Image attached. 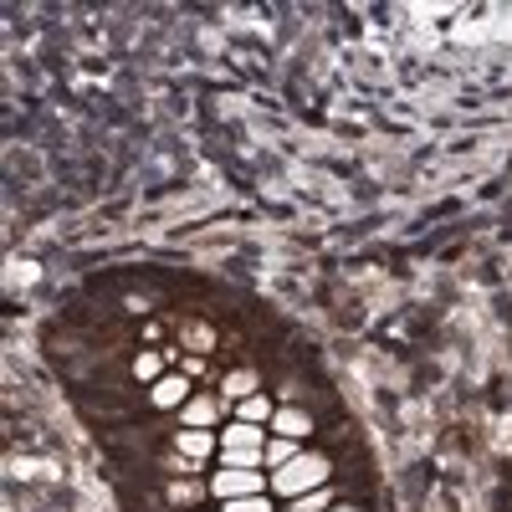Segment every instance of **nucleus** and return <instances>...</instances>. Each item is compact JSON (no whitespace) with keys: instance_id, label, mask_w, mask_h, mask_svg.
<instances>
[{"instance_id":"obj_1","label":"nucleus","mask_w":512,"mask_h":512,"mask_svg":"<svg viewBox=\"0 0 512 512\" xmlns=\"http://www.w3.org/2000/svg\"><path fill=\"white\" fill-rule=\"evenodd\" d=\"M328 482V461L323 456H303L297 451L282 472H272V487L282 492V497H308V492H318Z\"/></svg>"},{"instance_id":"obj_2","label":"nucleus","mask_w":512,"mask_h":512,"mask_svg":"<svg viewBox=\"0 0 512 512\" xmlns=\"http://www.w3.org/2000/svg\"><path fill=\"white\" fill-rule=\"evenodd\" d=\"M262 472H236V466H226V472L210 482V492L216 497H226V502H236V497H262Z\"/></svg>"},{"instance_id":"obj_3","label":"nucleus","mask_w":512,"mask_h":512,"mask_svg":"<svg viewBox=\"0 0 512 512\" xmlns=\"http://www.w3.org/2000/svg\"><path fill=\"white\" fill-rule=\"evenodd\" d=\"M154 405H159V410H175V405L185 410V405H190V400H185V379H180V374H164V379L154 384Z\"/></svg>"},{"instance_id":"obj_4","label":"nucleus","mask_w":512,"mask_h":512,"mask_svg":"<svg viewBox=\"0 0 512 512\" xmlns=\"http://www.w3.org/2000/svg\"><path fill=\"white\" fill-rule=\"evenodd\" d=\"M272 425H277V436H282V441H297V436H308V431H313V420H308L303 410H277Z\"/></svg>"},{"instance_id":"obj_5","label":"nucleus","mask_w":512,"mask_h":512,"mask_svg":"<svg viewBox=\"0 0 512 512\" xmlns=\"http://www.w3.org/2000/svg\"><path fill=\"white\" fill-rule=\"evenodd\" d=\"M216 400H190L185 405V431H210V425H216Z\"/></svg>"},{"instance_id":"obj_6","label":"nucleus","mask_w":512,"mask_h":512,"mask_svg":"<svg viewBox=\"0 0 512 512\" xmlns=\"http://www.w3.org/2000/svg\"><path fill=\"white\" fill-rule=\"evenodd\" d=\"M262 461H267V446H226V466H236V472H256Z\"/></svg>"},{"instance_id":"obj_7","label":"nucleus","mask_w":512,"mask_h":512,"mask_svg":"<svg viewBox=\"0 0 512 512\" xmlns=\"http://www.w3.org/2000/svg\"><path fill=\"white\" fill-rule=\"evenodd\" d=\"M210 446H216V441H210V431H180V456H190L195 466L210 456Z\"/></svg>"},{"instance_id":"obj_8","label":"nucleus","mask_w":512,"mask_h":512,"mask_svg":"<svg viewBox=\"0 0 512 512\" xmlns=\"http://www.w3.org/2000/svg\"><path fill=\"white\" fill-rule=\"evenodd\" d=\"M226 395H231V400H251V395H256V374H251V369H231Z\"/></svg>"},{"instance_id":"obj_9","label":"nucleus","mask_w":512,"mask_h":512,"mask_svg":"<svg viewBox=\"0 0 512 512\" xmlns=\"http://www.w3.org/2000/svg\"><path fill=\"white\" fill-rule=\"evenodd\" d=\"M277 410L262 400V395H251V400H241V410H236V420H246V425H262V420H272Z\"/></svg>"},{"instance_id":"obj_10","label":"nucleus","mask_w":512,"mask_h":512,"mask_svg":"<svg viewBox=\"0 0 512 512\" xmlns=\"http://www.w3.org/2000/svg\"><path fill=\"white\" fill-rule=\"evenodd\" d=\"M221 446H262V431H256V425H246V420H236Z\"/></svg>"},{"instance_id":"obj_11","label":"nucleus","mask_w":512,"mask_h":512,"mask_svg":"<svg viewBox=\"0 0 512 512\" xmlns=\"http://www.w3.org/2000/svg\"><path fill=\"white\" fill-rule=\"evenodd\" d=\"M292 507H297V512H328V507H333V492L318 487V492H308V497H292Z\"/></svg>"},{"instance_id":"obj_12","label":"nucleus","mask_w":512,"mask_h":512,"mask_svg":"<svg viewBox=\"0 0 512 512\" xmlns=\"http://www.w3.org/2000/svg\"><path fill=\"white\" fill-rule=\"evenodd\" d=\"M297 456V446L292 441H267V466H272V472H282V466Z\"/></svg>"},{"instance_id":"obj_13","label":"nucleus","mask_w":512,"mask_h":512,"mask_svg":"<svg viewBox=\"0 0 512 512\" xmlns=\"http://www.w3.org/2000/svg\"><path fill=\"white\" fill-rule=\"evenodd\" d=\"M226 512H267V497H236L226 502Z\"/></svg>"},{"instance_id":"obj_14","label":"nucleus","mask_w":512,"mask_h":512,"mask_svg":"<svg viewBox=\"0 0 512 512\" xmlns=\"http://www.w3.org/2000/svg\"><path fill=\"white\" fill-rule=\"evenodd\" d=\"M134 374H139V379H154V384H159V359H154V354H139Z\"/></svg>"},{"instance_id":"obj_15","label":"nucleus","mask_w":512,"mask_h":512,"mask_svg":"<svg viewBox=\"0 0 512 512\" xmlns=\"http://www.w3.org/2000/svg\"><path fill=\"white\" fill-rule=\"evenodd\" d=\"M195 497H200V487H190V482H175V487H169V502H180V507L195 502Z\"/></svg>"},{"instance_id":"obj_16","label":"nucleus","mask_w":512,"mask_h":512,"mask_svg":"<svg viewBox=\"0 0 512 512\" xmlns=\"http://www.w3.org/2000/svg\"><path fill=\"white\" fill-rule=\"evenodd\" d=\"M328 512H354V507H328Z\"/></svg>"}]
</instances>
